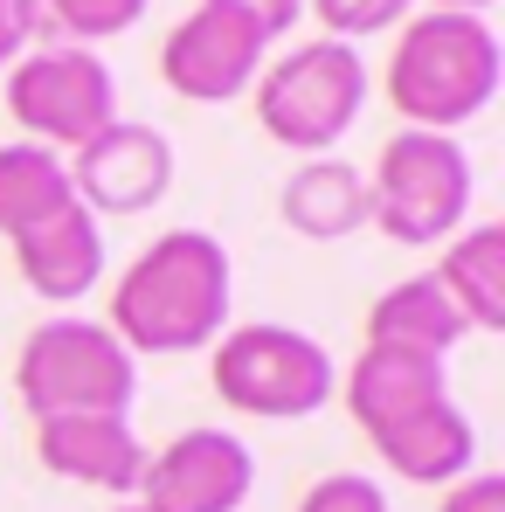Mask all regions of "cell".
I'll use <instances>...</instances> for the list:
<instances>
[{
	"mask_svg": "<svg viewBox=\"0 0 505 512\" xmlns=\"http://www.w3.org/2000/svg\"><path fill=\"white\" fill-rule=\"evenodd\" d=\"M450 360H422V353H388V346H360L353 367L339 374L346 416L374 443V457L402 478V485H457L478 464V429L450 395Z\"/></svg>",
	"mask_w": 505,
	"mask_h": 512,
	"instance_id": "1",
	"label": "cell"
},
{
	"mask_svg": "<svg viewBox=\"0 0 505 512\" xmlns=\"http://www.w3.org/2000/svg\"><path fill=\"white\" fill-rule=\"evenodd\" d=\"M236 305V270L229 250L208 229H167L125 263L111 291V333L118 346L139 353H201L229 333Z\"/></svg>",
	"mask_w": 505,
	"mask_h": 512,
	"instance_id": "2",
	"label": "cell"
},
{
	"mask_svg": "<svg viewBox=\"0 0 505 512\" xmlns=\"http://www.w3.org/2000/svg\"><path fill=\"white\" fill-rule=\"evenodd\" d=\"M505 77V49L499 28L485 14H450L429 7L409 14L388 56V104L416 125V132H457L471 125Z\"/></svg>",
	"mask_w": 505,
	"mask_h": 512,
	"instance_id": "3",
	"label": "cell"
},
{
	"mask_svg": "<svg viewBox=\"0 0 505 512\" xmlns=\"http://www.w3.org/2000/svg\"><path fill=\"white\" fill-rule=\"evenodd\" d=\"M471 194H478V173L471 153L457 146V132H416L402 125L367 173V222L402 243V250H436L464 229L471 215Z\"/></svg>",
	"mask_w": 505,
	"mask_h": 512,
	"instance_id": "4",
	"label": "cell"
},
{
	"mask_svg": "<svg viewBox=\"0 0 505 512\" xmlns=\"http://www.w3.org/2000/svg\"><path fill=\"white\" fill-rule=\"evenodd\" d=\"M208 388L256 423H305L339 395V367L333 353L298 333V326H229L208 346Z\"/></svg>",
	"mask_w": 505,
	"mask_h": 512,
	"instance_id": "5",
	"label": "cell"
},
{
	"mask_svg": "<svg viewBox=\"0 0 505 512\" xmlns=\"http://www.w3.org/2000/svg\"><path fill=\"white\" fill-rule=\"evenodd\" d=\"M250 90H256V125L284 153L319 160V153H333L339 139L360 125V111H367V63H360L353 42L319 35V42H298L277 63H263Z\"/></svg>",
	"mask_w": 505,
	"mask_h": 512,
	"instance_id": "6",
	"label": "cell"
},
{
	"mask_svg": "<svg viewBox=\"0 0 505 512\" xmlns=\"http://www.w3.org/2000/svg\"><path fill=\"white\" fill-rule=\"evenodd\" d=\"M14 395L35 423L42 416H132L139 360L97 319H42L21 340Z\"/></svg>",
	"mask_w": 505,
	"mask_h": 512,
	"instance_id": "7",
	"label": "cell"
},
{
	"mask_svg": "<svg viewBox=\"0 0 505 512\" xmlns=\"http://www.w3.org/2000/svg\"><path fill=\"white\" fill-rule=\"evenodd\" d=\"M7 111L21 125V139L49 146V153H77L118 118V84L111 63L77 42H49V49H21L7 63Z\"/></svg>",
	"mask_w": 505,
	"mask_h": 512,
	"instance_id": "8",
	"label": "cell"
},
{
	"mask_svg": "<svg viewBox=\"0 0 505 512\" xmlns=\"http://www.w3.org/2000/svg\"><path fill=\"white\" fill-rule=\"evenodd\" d=\"M256 492V457L236 429H180L173 443L146 450L139 512H243Z\"/></svg>",
	"mask_w": 505,
	"mask_h": 512,
	"instance_id": "9",
	"label": "cell"
},
{
	"mask_svg": "<svg viewBox=\"0 0 505 512\" xmlns=\"http://www.w3.org/2000/svg\"><path fill=\"white\" fill-rule=\"evenodd\" d=\"M63 167H70L77 201L97 222L104 215H146V208H160V194L173 187V146H167V132L146 125V118H111Z\"/></svg>",
	"mask_w": 505,
	"mask_h": 512,
	"instance_id": "10",
	"label": "cell"
},
{
	"mask_svg": "<svg viewBox=\"0 0 505 512\" xmlns=\"http://www.w3.org/2000/svg\"><path fill=\"white\" fill-rule=\"evenodd\" d=\"M263 49L270 42L243 14H229L222 0H201L187 21H173V35L160 42V77L187 104H229V97H243L256 84Z\"/></svg>",
	"mask_w": 505,
	"mask_h": 512,
	"instance_id": "11",
	"label": "cell"
},
{
	"mask_svg": "<svg viewBox=\"0 0 505 512\" xmlns=\"http://www.w3.org/2000/svg\"><path fill=\"white\" fill-rule=\"evenodd\" d=\"M35 464L63 485L132 499L139 471H146V443H139L132 416H42L35 423Z\"/></svg>",
	"mask_w": 505,
	"mask_h": 512,
	"instance_id": "12",
	"label": "cell"
},
{
	"mask_svg": "<svg viewBox=\"0 0 505 512\" xmlns=\"http://www.w3.org/2000/svg\"><path fill=\"white\" fill-rule=\"evenodd\" d=\"M14 270L35 298L49 305H77L90 284L104 277V222L84 201L56 208L49 222H35L28 236H14Z\"/></svg>",
	"mask_w": 505,
	"mask_h": 512,
	"instance_id": "13",
	"label": "cell"
},
{
	"mask_svg": "<svg viewBox=\"0 0 505 512\" xmlns=\"http://www.w3.org/2000/svg\"><path fill=\"white\" fill-rule=\"evenodd\" d=\"M464 340H471V326H464V312L450 305V291H443L429 270L388 284V291L367 305V346L422 353V360H450Z\"/></svg>",
	"mask_w": 505,
	"mask_h": 512,
	"instance_id": "14",
	"label": "cell"
},
{
	"mask_svg": "<svg viewBox=\"0 0 505 512\" xmlns=\"http://www.w3.org/2000/svg\"><path fill=\"white\" fill-rule=\"evenodd\" d=\"M277 215L305 243H339V236L367 229V173L333 160V153H319V160H305V167L284 180Z\"/></svg>",
	"mask_w": 505,
	"mask_h": 512,
	"instance_id": "15",
	"label": "cell"
},
{
	"mask_svg": "<svg viewBox=\"0 0 505 512\" xmlns=\"http://www.w3.org/2000/svg\"><path fill=\"white\" fill-rule=\"evenodd\" d=\"M450 305L464 312L471 333H499L505 326V229L499 222H478V229H457L443 243V263L429 270Z\"/></svg>",
	"mask_w": 505,
	"mask_h": 512,
	"instance_id": "16",
	"label": "cell"
},
{
	"mask_svg": "<svg viewBox=\"0 0 505 512\" xmlns=\"http://www.w3.org/2000/svg\"><path fill=\"white\" fill-rule=\"evenodd\" d=\"M77 187H70V167L63 153L35 146V139H7L0 146V236H28L35 222H49L56 208H70Z\"/></svg>",
	"mask_w": 505,
	"mask_h": 512,
	"instance_id": "17",
	"label": "cell"
},
{
	"mask_svg": "<svg viewBox=\"0 0 505 512\" xmlns=\"http://www.w3.org/2000/svg\"><path fill=\"white\" fill-rule=\"evenodd\" d=\"M21 14H28V28H49V35L90 49V42H111V35L139 28L146 0H21Z\"/></svg>",
	"mask_w": 505,
	"mask_h": 512,
	"instance_id": "18",
	"label": "cell"
},
{
	"mask_svg": "<svg viewBox=\"0 0 505 512\" xmlns=\"http://www.w3.org/2000/svg\"><path fill=\"white\" fill-rule=\"evenodd\" d=\"M305 7L319 14V28H326L333 42H360V35H381V28L409 21L416 0H305Z\"/></svg>",
	"mask_w": 505,
	"mask_h": 512,
	"instance_id": "19",
	"label": "cell"
},
{
	"mask_svg": "<svg viewBox=\"0 0 505 512\" xmlns=\"http://www.w3.org/2000/svg\"><path fill=\"white\" fill-rule=\"evenodd\" d=\"M298 512H388V492L367 471H326L319 485H305Z\"/></svg>",
	"mask_w": 505,
	"mask_h": 512,
	"instance_id": "20",
	"label": "cell"
},
{
	"mask_svg": "<svg viewBox=\"0 0 505 512\" xmlns=\"http://www.w3.org/2000/svg\"><path fill=\"white\" fill-rule=\"evenodd\" d=\"M436 512H505V478L499 471H464L457 485H443Z\"/></svg>",
	"mask_w": 505,
	"mask_h": 512,
	"instance_id": "21",
	"label": "cell"
},
{
	"mask_svg": "<svg viewBox=\"0 0 505 512\" xmlns=\"http://www.w3.org/2000/svg\"><path fill=\"white\" fill-rule=\"evenodd\" d=\"M229 14H243L263 42H277V35H291L298 28V14H305V0H222Z\"/></svg>",
	"mask_w": 505,
	"mask_h": 512,
	"instance_id": "22",
	"label": "cell"
},
{
	"mask_svg": "<svg viewBox=\"0 0 505 512\" xmlns=\"http://www.w3.org/2000/svg\"><path fill=\"white\" fill-rule=\"evenodd\" d=\"M28 35H35V28H28L21 0H0V70H7V63H14V56L28 49Z\"/></svg>",
	"mask_w": 505,
	"mask_h": 512,
	"instance_id": "23",
	"label": "cell"
},
{
	"mask_svg": "<svg viewBox=\"0 0 505 512\" xmlns=\"http://www.w3.org/2000/svg\"><path fill=\"white\" fill-rule=\"evenodd\" d=\"M436 7H450V14H492L499 0H436Z\"/></svg>",
	"mask_w": 505,
	"mask_h": 512,
	"instance_id": "24",
	"label": "cell"
},
{
	"mask_svg": "<svg viewBox=\"0 0 505 512\" xmlns=\"http://www.w3.org/2000/svg\"><path fill=\"white\" fill-rule=\"evenodd\" d=\"M111 512H139V506H111Z\"/></svg>",
	"mask_w": 505,
	"mask_h": 512,
	"instance_id": "25",
	"label": "cell"
}]
</instances>
